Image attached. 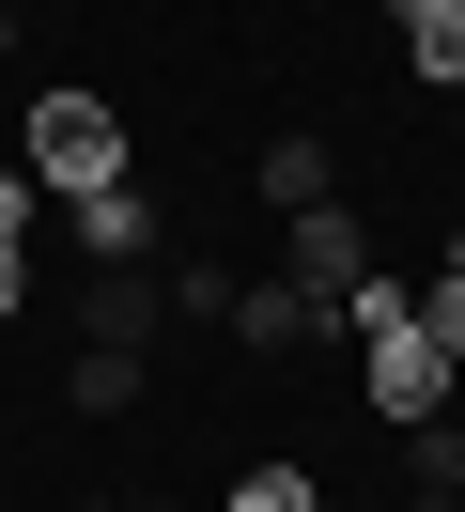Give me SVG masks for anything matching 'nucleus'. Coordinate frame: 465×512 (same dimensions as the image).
Listing matches in <instances>:
<instances>
[{"label": "nucleus", "mask_w": 465, "mask_h": 512, "mask_svg": "<svg viewBox=\"0 0 465 512\" xmlns=\"http://www.w3.org/2000/svg\"><path fill=\"white\" fill-rule=\"evenodd\" d=\"M16 171H31V187H62V202H78V187H109V171H124V125H109V94H31V140H16Z\"/></svg>", "instance_id": "f257e3e1"}, {"label": "nucleus", "mask_w": 465, "mask_h": 512, "mask_svg": "<svg viewBox=\"0 0 465 512\" xmlns=\"http://www.w3.org/2000/svg\"><path fill=\"white\" fill-rule=\"evenodd\" d=\"M357 357H372V419H434V404H450V373H465V357L434 342L419 311H403V326H372Z\"/></svg>", "instance_id": "f03ea898"}, {"label": "nucleus", "mask_w": 465, "mask_h": 512, "mask_svg": "<svg viewBox=\"0 0 465 512\" xmlns=\"http://www.w3.org/2000/svg\"><path fill=\"white\" fill-rule=\"evenodd\" d=\"M279 280H295V295H326V326H341V295L372 280V233L341 218V202H310V218H279Z\"/></svg>", "instance_id": "7ed1b4c3"}, {"label": "nucleus", "mask_w": 465, "mask_h": 512, "mask_svg": "<svg viewBox=\"0 0 465 512\" xmlns=\"http://www.w3.org/2000/svg\"><path fill=\"white\" fill-rule=\"evenodd\" d=\"M155 311H171L155 264H93V280H78V342L93 357H155Z\"/></svg>", "instance_id": "20e7f679"}, {"label": "nucleus", "mask_w": 465, "mask_h": 512, "mask_svg": "<svg viewBox=\"0 0 465 512\" xmlns=\"http://www.w3.org/2000/svg\"><path fill=\"white\" fill-rule=\"evenodd\" d=\"M78 249H93V264H155V249H171V218L109 171V187H78Z\"/></svg>", "instance_id": "39448f33"}, {"label": "nucleus", "mask_w": 465, "mask_h": 512, "mask_svg": "<svg viewBox=\"0 0 465 512\" xmlns=\"http://www.w3.org/2000/svg\"><path fill=\"white\" fill-rule=\"evenodd\" d=\"M310 326H326V295H295V280H233V342H310Z\"/></svg>", "instance_id": "423d86ee"}, {"label": "nucleus", "mask_w": 465, "mask_h": 512, "mask_svg": "<svg viewBox=\"0 0 465 512\" xmlns=\"http://www.w3.org/2000/svg\"><path fill=\"white\" fill-rule=\"evenodd\" d=\"M264 202H279V218H310V202H341L326 140H264Z\"/></svg>", "instance_id": "0eeeda50"}, {"label": "nucleus", "mask_w": 465, "mask_h": 512, "mask_svg": "<svg viewBox=\"0 0 465 512\" xmlns=\"http://www.w3.org/2000/svg\"><path fill=\"white\" fill-rule=\"evenodd\" d=\"M403 47H419V78H465V0H388Z\"/></svg>", "instance_id": "6e6552de"}, {"label": "nucleus", "mask_w": 465, "mask_h": 512, "mask_svg": "<svg viewBox=\"0 0 465 512\" xmlns=\"http://www.w3.org/2000/svg\"><path fill=\"white\" fill-rule=\"evenodd\" d=\"M403 466H419L434 497H465V419H450V404H434V419H403Z\"/></svg>", "instance_id": "1a4fd4ad"}, {"label": "nucleus", "mask_w": 465, "mask_h": 512, "mask_svg": "<svg viewBox=\"0 0 465 512\" xmlns=\"http://www.w3.org/2000/svg\"><path fill=\"white\" fill-rule=\"evenodd\" d=\"M155 280H171V311H186V326H233V280H217L202 249H186V264H155Z\"/></svg>", "instance_id": "9d476101"}, {"label": "nucleus", "mask_w": 465, "mask_h": 512, "mask_svg": "<svg viewBox=\"0 0 465 512\" xmlns=\"http://www.w3.org/2000/svg\"><path fill=\"white\" fill-rule=\"evenodd\" d=\"M62 388H78L93 419H124V404H140V357H93V342H78V373H62Z\"/></svg>", "instance_id": "9b49d317"}, {"label": "nucleus", "mask_w": 465, "mask_h": 512, "mask_svg": "<svg viewBox=\"0 0 465 512\" xmlns=\"http://www.w3.org/2000/svg\"><path fill=\"white\" fill-rule=\"evenodd\" d=\"M217 512H326V497H310L295 466H248V481H233V497H217Z\"/></svg>", "instance_id": "f8f14e48"}, {"label": "nucleus", "mask_w": 465, "mask_h": 512, "mask_svg": "<svg viewBox=\"0 0 465 512\" xmlns=\"http://www.w3.org/2000/svg\"><path fill=\"white\" fill-rule=\"evenodd\" d=\"M419 326H434V342L465 357V280H434V295H419Z\"/></svg>", "instance_id": "ddd939ff"}, {"label": "nucleus", "mask_w": 465, "mask_h": 512, "mask_svg": "<svg viewBox=\"0 0 465 512\" xmlns=\"http://www.w3.org/2000/svg\"><path fill=\"white\" fill-rule=\"evenodd\" d=\"M16 280H31V264H16V233H0V311H16Z\"/></svg>", "instance_id": "4468645a"}, {"label": "nucleus", "mask_w": 465, "mask_h": 512, "mask_svg": "<svg viewBox=\"0 0 465 512\" xmlns=\"http://www.w3.org/2000/svg\"><path fill=\"white\" fill-rule=\"evenodd\" d=\"M403 512H465V497H434V481H419V497H403Z\"/></svg>", "instance_id": "2eb2a0df"}, {"label": "nucleus", "mask_w": 465, "mask_h": 512, "mask_svg": "<svg viewBox=\"0 0 465 512\" xmlns=\"http://www.w3.org/2000/svg\"><path fill=\"white\" fill-rule=\"evenodd\" d=\"M0 47H16V0H0Z\"/></svg>", "instance_id": "dca6fc26"}, {"label": "nucleus", "mask_w": 465, "mask_h": 512, "mask_svg": "<svg viewBox=\"0 0 465 512\" xmlns=\"http://www.w3.org/2000/svg\"><path fill=\"white\" fill-rule=\"evenodd\" d=\"M450 280H465V233H450Z\"/></svg>", "instance_id": "f3484780"}, {"label": "nucleus", "mask_w": 465, "mask_h": 512, "mask_svg": "<svg viewBox=\"0 0 465 512\" xmlns=\"http://www.w3.org/2000/svg\"><path fill=\"white\" fill-rule=\"evenodd\" d=\"M78 512H109V497H78Z\"/></svg>", "instance_id": "a211bd4d"}]
</instances>
